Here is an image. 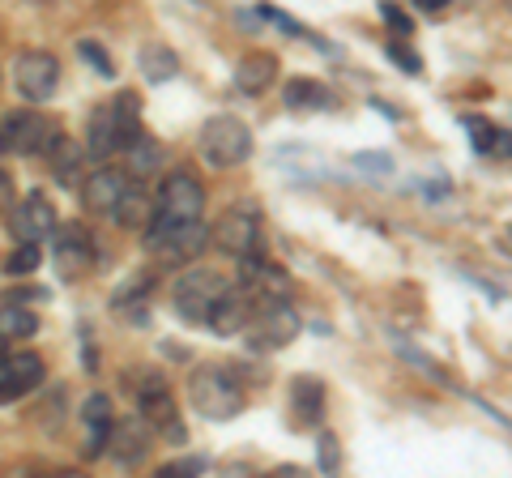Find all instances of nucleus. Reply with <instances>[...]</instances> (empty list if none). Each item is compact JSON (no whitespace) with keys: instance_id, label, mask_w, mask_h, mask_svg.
<instances>
[{"instance_id":"obj_1","label":"nucleus","mask_w":512,"mask_h":478,"mask_svg":"<svg viewBox=\"0 0 512 478\" xmlns=\"http://www.w3.org/2000/svg\"><path fill=\"white\" fill-rule=\"evenodd\" d=\"M188 397H192V406H197L205 419H214V423L235 419V414L244 410V402H248V393H244V385H239L235 368H218V363H205V368L192 372Z\"/></svg>"},{"instance_id":"obj_2","label":"nucleus","mask_w":512,"mask_h":478,"mask_svg":"<svg viewBox=\"0 0 512 478\" xmlns=\"http://www.w3.org/2000/svg\"><path fill=\"white\" fill-rule=\"evenodd\" d=\"M146 248L154 261L163 265H188L197 261L205 248H210V227H205L201 218L192 222H158L150 218L146 222Z\"/></svg>"},{"instance_id":"obj_3","label":"nucleus","mask_w":512,"mask_h":478,"mask_svg":"<svg viewBox=\"0 0 512 478\" xmlns=\"http://www.w3.org/2000/svg\"><path fill=\"white\" fill-rule=\"evenodd\" d=\"M252 154V129L239 116H210L201 124V158L210 167L218 171H227V167H239L244 158Z\"/></svg>"},{"instance_id":"obj_4","label":"nucleus","mask_w":512,"mask_h":478,"mask_svg":"<svg viewBox=\"0 0 512 478\" xmlns=\"http://www.w3.org/2000/svg\"><path fill=\"white\" fill-rule=\"evenodd\" d=\"M137 385V406H141V419H146L154 432H163L167 444H184V423H180V406H175L171 397V385L163 372H141L133 376Z\"/></svg>"},{"instance_id":"obj_5","label":"nucleus","mask_w":512,"mask_h":478,"mask_svg":"<svg viewBox=\"0 0 512 478\" xmlns=\"http://www.w3.org/2000/svg\"><path fill=\"white\" fill-rule=\"evenodd\" d=\"M205 214V184L188 171H171L163 184H158L154 197V214L158 222H192Z\"/></svg>"},{"instance_id":"obj_6","label":"nucleus","mask_w":512,"mask_h":478,"mask_svg":"<svg viewBox=\"0 0 512 478\" xmlns=\"http://www.w3.org/2000/svg\"><path fill=\"white\" fill-rule=\"evenodd\" d=\"M210 244H218L235 261L248 257V252H261V210H256V205H231V210L214 222Z\"/></svg>"},{"instance_id":"obj_7","label":"nucleus","mask_w":512,"mask_h":478,"mask_svg":"<svg viewBox=\"0 0 512 478\" xmlns=\"http://www.w3.org/2000/svg\"><path fill=\"white\" fill-rule=\"evenodd\" d=\"M248 329H252V350H282L299 338L303 321L286 299H269V304H256Z\"/></svg>"},{"instance_id":"obj_8","label":"nucleus","mask_w":512,"mask_h":478,"mask_svg":"<svg viewBox=\"0 0 512 478\" xmlns=\"http://www.w3.org/2000/svg\"><path fill=\"white\" fill-rule=\"evenodd\" d=\"M56 120H47L43 111L30 107H13L5 120H0V137H5V150L13 154H43L56 141Z\"/></svg>"},{"instance_id":"obj_9","label":"nucleus","mask_w":512,"mask_h":478,"mask_svg":"<svg viewBox=\"0 0 512 478\" xmlns=\"http://www.w3.org/2000/svg\"><path fill=\"white\" fill-rule=\"evenodd\" d=\"M222 282L214 269H184L180 278H175L171 286V299H175V312L184 316L188 325H205V312H210V304L222 295Z\"/></svg>"},{"instance_id":"obj_10","label":"nucleus","mask_w":512,"mask_h":478,"mask_svg":"<svg viewBox=\"0 0 512 478\" xmlns=\"http://www.w3.org/2000/svg\"><path fill=\"white\" fill-rule=\"evenodd\" d=\"M13 86L26 103H47L52 99V90L60 86V60L52 52H22L13 60Z\"/></svg>"},{"instance_id":"obj_11","label":"nucleus","mask_w":512,"mask_h":478,"mask_svg":"<svg viewBox=\"0 0 512 478\" xmlns=\"http://www.w3.org/2000/svg\"><path fill=\"white\" fill-rule=\"evenodd\" d=\"M52 257H56V269H60V278H86L90 269H94V239L90 231L82 227V222H69V227H60L52 231Z\"/></svg>"},{"instance_id":"obj_12","label":"nucleus","mask_w":512,"mask_h":478,"mask_svg":"<svg viewBox=\"0 0 512 478\" xmlns=\"http://www.w3.org/2000/svg\"><path fill=\"white\" fill-rule=\"evenodd\" d=\"M43 359L35 355V350H5L0 355V402H18V397L35 393L43 385Z\"/></svg>"},{"instance_id":"obj_13","label":"nucleus","mask_w":512,"mask_h":478,"mask_svg":"<svg viewBox=\"0 0 512 478\" xmlns=\"http://www.w3.org/2000/svg\"><path fill=\"white\" fill-rule=\"evenodd\" d=\"M239 286H244L256 304H269V299H286V295H291V278H286L274 261H265L261 252L239 257Z\"/></svg>"},{"instance_id":"obj_14","label":"nucleus","mask_w":512,"mask_h":478,"mask_svg":"<svg viewBox=\"0 0 512 478\" xmlns=\"http://www.w3.org/2000/svg\"><path fill=\"white\" fill-rule=\"evenodd\" d=\"M252 312H256V299L244 286H222V295L210 304V312H205V325H210L218 338H235V333L248 329Z\"/></svg>"},{"instance_id":"obj_15","label":"nucleus","mask_w":512,"mask_h":478,"mask_svg":"<svg viewBox=\"0 0 512 478\" xmlns=\"http://www.w3.org/2000/svg\"><path fill=\"white\" fill-rule=\"evenodd\" d=\"M158 432L141 419V414H133V419H120L111 423V440H107V453L120 461V466H141V461L150 457Z\"/></svg>"},{"instance_id":"obj_16","label":"nucleus","mask_w":512,"mask_h":478,"mask_svg":"<svg viewBox=\"0 0 512 478\" xmlns=\"http://www.w3.org/2000/svg\"><path fill=\"white\" fill-rule=\"evenodd\" d=\"M286 402H291V419H295L299 427H320V423H325V410H329L325 380H316V376H295V380H291V393H286Z\"/></svg>"},{"instance_id":"obj_17","label":"nucleus","mask_w":512,"mask_h":478,"mask_svg":"<svg viewBox=\"0 0 512 478\" xmlns=\"http://www.w3.org/2000/svg\"><path fill=\"white\" fill-rule=\"evenodd\" d=\"M124 188H128L124 167H99V171L86 175V184H82V205H86V210H94V214H111V205L120 201Z\"/></svg>"},{"instance_id":"obj_18","label":"nucleus","mask_w":512,"mask_h":478,"mask_svg":"<svg viewBox=\"0 0 512 478\" xmlns=\"http://www.w3.org/2000/svg\"><path fill=\"white\" fill-rule=\"evenodd\" d=\"M13 231H18V239H35V244L52 239V231H56V205L47 201L43 193H30V197L18 205Z\"/></svg>"},{"instance_id":"obj_19","label":"nucleus","mask_w":512,"mask_h":478,"mask_svg":"<svg viewBox=\"0 0 512 478\" xmlns=\"http://www.w3.org/2000/svg\"><path fill=\"white\" fill-rule=\"evenodd\" d=\"M82 419L90 427V440H86V461L103 457L107 453V440H111V423H116V410H111V397L107 393H90L82 402Z\"/></svg>"},{"instance_id":"obj_20","label":"nucleus","mask_w":512,"mask_h":478,"mask_svg":"<svg viewBox=\"0 0 512 478\" xmlns=\"http://www.w3.org/2000/svg\"><path fill=\"white\" fill-rule=\"evenodd\" d=\"M278 82V56L274 52H252L235 65V90L256 99V94H265L269 86Z\"/></svg>"},{"instance_id":"obj_21","label":"nucleus","mask_w":512,"mask_h":478,"mask_svg":"<svg viewBox=\"0 0 512 478\" xmlns=\"http://www.w3.org/2000/svg\"><path fill=\"white\" fill-rule=\"evenodd\" d=\"M43 154H47V167H52L56 184H77V175H82V163H86L82 141L56 133V141H52V146H47Z\"/></svg>"},{"instance_id":"obj_22","label":"nucleus","mask_w":512,"mask_h":478,"mask_svg":"<svg viewBox=\"0 0 512 478\" xmlns=\"http://www.w3.org/2000/svg\"><path fill=\"white\" fill-rule=\"evenodd\" d=\"M282 94H286V107L291 111H333L338 107L333 90L325 82H316V77H291Z\"/></svg>"},{"instance_id":"obj_23","label":"nucleus","mask_w":512,"mask_h":478,"mask_svg":"<svg viewBox=\"0 0 512 478\" xmlns=\"http://www.w3.org/2000/svg\"><path fill=\"white\" fill-rule=\"evenodd\" d=\"M107 107H111V124H116V150H128L146 133L141 129V99L133 90H124V94H116V103H107Z\"/></svg>"},{"instance_id":"obj_24","label":"nucleus","mask_w":512,"mask_h":478,"mask_svg":"<svg viewBox=\"0 0 512 478\" xmlns=\"http://www.w3.org/2000/svg\"><path fill=\"white\" fill-rule=\"evenodd\" d=\"M150 214H154V201H150V193H146V188H141V184L128 180V188L120 193V201L111 205V218H116L120 227H146Z\"/></svg>"},{"instance_id":"obj_25","label":"nucleus","mask_w":512,"mask_h":478,"mask_svg":"<svg viewBox=\"0 0 512 478\" xmlns=\"http://www.w3.org/2000/svg\"><path fill=\"white\" fill-rule=\"evenodd\" d=\"M137 65H141V73H146V82H154V86L180 77V56H175L167 43H146L141 56H137Z\"/></svg>"},{"instance_id":"obj_26","label":"nucleus","mask_w":512,"mask_h":478,"mask_svg":"<svg viewBox=\"0 0 512 478\" xmlns=\"http://www.w3.org/2000/svg\"><path fill=\"white\" fill-rule=\"evenodd\" d=\"M82 150L90 158H111V154H116V124H111V107H94V116L86 124Z\"/></svg>"},{"instance_id":"obj_27","label":"nucleus","mask_w":512,"mask_h":478,"mask_svg":"<svg viewBox=\"0 0 512 478\" xmlns=\"http://www.w3.org/2000/svg\"><path fill=\"white\" fill-rule=\"evenodd\" d=\"M35 333H39V316L22 299H5L0 304V338L13 342V338H35Z\"/></svg>"},{"instance_id":"obj_28","label":"nucleus","mask_w":512,"mask_h":478,"mask_svg":"<svg viewBox=\"0 0 512 478\" xmlns=\"http://www.w3.org/2000/svg\"><path fill=\"white\" fill-rule=\"evenodd\" d=\"M466 129H470V141H474L478 154H495V150H500V158H508V129H500L495 120L466 116Z\"/></svg>"},{"instance_id":"obj_29","label":"nucleus","mask_w":512,"mask_h":478,"mask_svg":"<svg viewBox=\"0 0 512 478\" xmlns=\"http://www.w3.org/2000/svg\"><path fill=\"white\" fill-rule=\"evenodd\" d=\"M39 265H43V244H35V239H22V244L9 252L5 274H9V278H30Z\"/></svg>"},{"instance_id":"obj_30","label":"nucleus","mask_w":512,"mask_h":478,"mask_svg":"<svg viewBox=\"0 0 512 478\" xmlns=\"http://www.w3.org/2000/svg\"><path fill=\"white\" fill-rule=\"evenodd\" d=\"M150 291H154V274H141V278H133L128 286H120L116 295H111V308H141L150 299Z\"/></svg>"},{"instance_id":"obj_31","label":"nucleus","mask_w":512,"mask_h":478,"mask_svg":"<svg viewBox=\"0 0 512 478\" xmlns=\"http://www.w3.org/2000/svg\"><path fill=\"white\" fill-rule=\"evenodd\" d=\"M158 154H163V146L150 137V133H141L133 146H128V163H133V171L137 175H150L154 171V163H158Z\"/></svg>"},{"instance_id":"obj_32","label":"nucleus","mask_w":512,"mask_h":478,"mask_svg":"<svg viewBox=\"0 0 512 478\" xmlns=\"http://www.w3.org/2000/svg\"><path fill=\"white\" fill-rule=\"evenodd\" d=\"M77 56H82V60H90V65H94V73H99V77H107V82H111V77H116V65H111V56H107V52H103V47L94 43V39H82V43H77Z\"/></svg>"},{"instance_id":"obj_33","label":"nucleus","mask_w":512,"mask_h":478,"mask_svg":"<svg viewBox=\"0 0 512 478\" xmlns=\"http://www.w3.org/2000/svg\"><path fill=\"white\" fill-rule=\"evenodd\" d=\"M389 60H393V65H402V73H410V77L423 73L419 52H414V47H406L402 39H389Z\"/></svg>"},{"instance_id":"obj_34","label":"nucleus","mask_w":512,"mask_h":478,"mask_svg":"<svg viewBox=\"0 0 512 478\" xmlns=\"http://www.w3.org/2000/svg\"><path fill=\"white\" fill-rule=\"evenodd\" d=\"M320 470H325V474L342 470V444H338V436H333V432L320 436Z\"/></svg>"},{"instance_id":"obj_35","label":"nucleus","mask_w":512,"mask_h":478,"mask_svg":"<svg viewBox=\"0 0 512 478\" xmlns=\"http://www.w3.org/2000/svg\"><path fill=\"white\" fill-rule=\"evenodd\" d=\"M380 13H384V22H389V26L397 30V39H410V35H414V22L406 18L402 9L393 5V0H384V5H380Z\"/></svg>"},{"instance_id":"obj_36","label":"nucleus","mask_w":512,"mask_h":478,"mask_svg":"<svg viewBox=\"0 0 512 478\" xmlns=\"http://www.w3.org/2000/svg\"><path fill=\"white\" fill-rule=\"evenodd\" d=\"M355 167H363L367 175H389V171H393V158H389V154L363 150V154H355Z\"/></svg>"},{"instance_id":"obj_37","label":"nucleus","mask_w":512,"mask_h":478,"mask_svg":"<svg viewBox=\"0 0 512 478\" xmlns=\"http://www.w3.org/2000/svg\"><path fill=\"white\" fill-rule=\"evenodd\" d=\"M180 474H205V461L201 457H188V461H171V466L158 470V478H180Z\"/></svg>"},{"instance_id":"obj_38","label":"nucleus","mask_w":512,"mask_h":478,"mask_svg":"<svg viewBox=\"0 0 512 478\" xmlns=\"http://www.w3.org/2000/svg\"><path fill=\"white\" fill-rule=\"evenodd\" d=\"M13 201V184H9V175L0 171V210H5V205Z\"/></svg>"},{"instance_id":"obj_39","label":"nucleus","mask_w":512,"mask_h":478,"mask_svg":"<svg viewBox=\"0 0 512 478\" xmlns=\"http://www.w3.org/2000/svg\"><path fill=\"white\" fill-rule=\"evenodd\" d=\"M414 5H419V9H444L448 0H414Z\"/></svg>"},{"instance_id":"obj_40","label":"nucleus","mask_w":512,"mask_h":478,"mask_svg":"<svg viewBox=\"0 0 512 478\" xmlns=\"http://www.w3.org/2000/svg\"><path fill=\"white\" fill-rule=\"evenodd\" d=\"M5 350H9V346H5V338H0V355H5Z\"/></svg>"},{"instance_id":"obj_41","label":"nucleus","mask_w":512,"mask_h":478,"mask_svg":"<svg viewBox=\"0 0 512 478\" xmlns=\"http://www.w3.org/2000/svg\"><path fill=\"white\" fill-rule=\"evenodd\" d=\"M0 154H9V150H5V137H0Z\"/></svg>"}]
</instances>
